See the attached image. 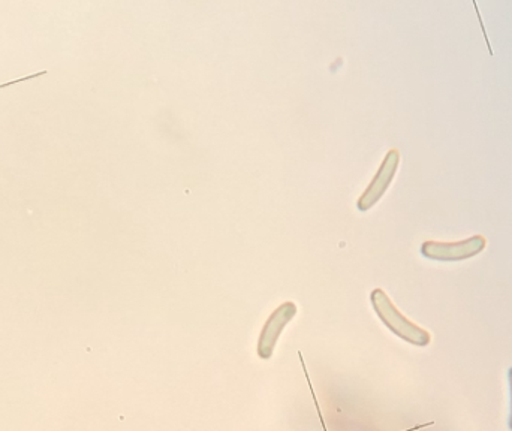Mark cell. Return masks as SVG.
I'll use <instances>...</instances> for the list:
<instances>
[{"mask_svg": "<svg viewBox=\"0 0 512 431\" xmlns=\"http://www.w3.org/2000/svg\"><path fill=\"white\" fill-rule=\"evenodd\" d=\"M370 301H372L373 309L378 313L381 321L384 322L397 337L405 340V342L411 343V345L420 346V348L430 345L432 336H430L429 331L418 327L417 324H414V322L409 321L405 315H402L400 310L394 306L391 298L388 297L381 288L373 289L372 294H370Z\"/></svg>", "mask_w": 512, "mask_h": 431, "instance_id": "1", "label": "cell"}, {"mask_svg": "<svg viewBox=\"0 0 512 431\" xmlns=\"http://www.w3.org/2000/svg\"><path fill=\"white\" fill-rule=\"evenodd\" d=\"M487 246V238L484 235H474L466 240L456 243H445V241H424L421 246V253L433 261L457 262L474 258L480 255Z\"/></svg>", "mask_w": 512, "mask_h": 431, "instance_id": "2", "label": "cell"}, {"mask_svg": "<svg viewBox=\"0 0 512 431\" xmlns=\"http://www.w3.org/2000/svg\"><path fill=\"white\" fill-rule=\"evenodd\" d=\"M399 164V150L391 149L390 152L385 155L378 173L375 174L372 182L367 186L366 191L358 198V209L363 210V212L364 210L372 209V207L384 197L385 192H387L391 182H393L394 176H396L397 170H399Z\"/></svg>", "mask_w": 512, "mask_h": 431, "instance_id": "4", "label": "cell"}, {"mask_svg": "<svg viewBox=\"0 0 512 431\" xmlns=\"http://www.w3.org/2000/svg\"><path fill=\"white\" fill-rule=\"evenodd\" d=\"M297 315V306L292 301L280 304L270 318L265 321L262 327L261 334H259L258 346L256 352L261 360H270L273 355L274 348H276L277 340L282 334L283 328L289 324L294 316Z\"/></svg>", "mask_w": 512, "mask_h": 431, "instance_id": "3", "label": "cell"}, {"mask_svg": "<svg viewBox=\"0 0 512 431\" xmlns=\"http://www.w3.org/2000/svg\"><path fill=\"white\" fill-rule=\"evenodd\" d=\"M510 388H511V415H510V429L512 431V367L510 369Z\"/></svg>", "mask_w": 512, "mask_h": 431, "instance_id": "5", "label": "cell"}]
</instances>
